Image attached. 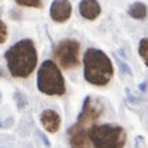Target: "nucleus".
<instances>
[{"instance_id":"f257e3e1","label":"nucleus","mask_w":148,"mask_h":148,"mask_svg":"<svg viewBox=\"0 0 148 148\" xmlns=\"http://www.w3.org/2000/svg\"><path fill=\"white\" fill-rule=\"evenodd\" d=\"M8 69L15 77H28L38 64V52L34 41L23 39L5 52Z\"/></svg>"},{"instance_id":"f03ea898","label":"nucleus","mask_w":148,"mask_h":148,"mask_svg":"<svg viewBox=\"0 0 148 148\" xmlns=\"http://www.w3.org/2000/svg\"><path fill=\"white\" fill-rule=\"evenodd\" d=\"M84 79L96 87H104L114 76V67L106 52L96 48H88L84 53Z\"/></svg>"},{"instance_id":"7ed1b4c3","label":"nucleus","mask_w":148,"mask_h":148,"mask_svg":"<svg viewBox=\"0 0 148 148\" xmlns=\"http://www.w3.org/2000/svg\"><path fill=\"white\" fill-rule=\"evenodd\" d=\"M87 135L93 148H123L127 141L125 130L111 123L92 124Z\"/></svg>"},{"instance_id":"20e7f679","label":"nucleus","mask_w":148,"mask_h":148,"mask_svg":"<svg viewBox=\"0 0 148 148\" xmlns=\"http://www.w3.org/2000/svg\"><path fill=\"white\" fill-rule=\"evenodd\" d=\"M38 88L48 96H62L66 92V83L56 63L45 60L38 72Z\"/></svg>"},{"instance_id":"39448f33","label":"nucleus","mask_w":148,"mask_h":148,"mask_svg":"<svg viewBox=\"0 0 148 148\" xmlns=\"http://www.w3.org/2000/svg\"><path fill=\"white\" fill-rule=\"evenodd\" d=\"M80 44L73 39H64L55 48V59L64 69H71L79 66Z\"/></svg>"},{"instance_id":"423d86ee","label":"nucleus","mask_w":148,"mask_h":148,"mask_svg":"<svg viewBox=\"0 0 148 148\" xmlns=\"http://www.w3.org/2000/svg\"><path fill=\"white\" fill-rule=\"evenodd\" d=\"M72 14V5L68 0H55L51 5L49 15L56 23H64Z\"/></svg>"},{"instance_id":"0eeeda50","label":"nucleus","mask_w":148,"mask_h":148,"mask_svg":"<svg viewBox=\"0 0 148 148\" xmlns=\"http://www.w3.org/2000/svg\"><path fill=\"white\" fill-rule=\"evenodd\" d=\"M86 127H82L79 124H73L72 127L68 130L69 135V145L71 148H88L90 140H88V135H87Z\"/></svg>"},{"instance_id":"6e6552de","label":"nucleus","mask_w":148,"mask_h":148,"mask_svg":"<svg viewBox=\"0 0 148 148\" xmlns=\"http://www.w3.org/2000/svg\"><path fill=\"white\" fill-rule=\"evenodd\" d=\"M40 123L47 132L55 134V132L59 131V128H60L62 119H60V115H59L56 111L44 110L40 114Z\"/></svg>"},{"instance_id":"1a4fd4ad","label":"nucleus","mask_w":148,"mask_h":148,"mask_svg":"<svg viewBox=\"0 0 148 148\" xmlns=\"http://www.w3.org/2000/svg\"><path fill=\"white\" fill-rule=\"evenodd\" d=\"M79 11L84 19L87 20H95L100 15V4L97 0H82L79 4Z\"/></svg>"},{"instance_id":"9d476101","label":"nucleus","mask_w":148,"mask_h":148,"mask_svg":"<svg viewBox=\"0 0 148 148\" xmlns=\"http://www.w3.org/2000/svg\"><path fill=\"white\" fill-rule=\"evenodd\" d=\"M147 12H148L147 5L144 3H140V1L131 4L130 8H128V15L131 17H134V19H138V20L145 19L147 17Z\"/></svg>"},{"instance_id":"9b49d317","label":"nucleus","mask_w":148,"mask_h":148,"mask_svg":"<svg viewBox=\"0 0 148 148\" xmlns=\"http://www.w3.org/2000/svg\"><path fill=\"white\" fill-rule=\"evenodd\" d=\"M139 55L141 56V59H143L145 63V66L148 67V38H144L140 40V44H139Z\"/></svg>"},{"instance_id":"f8f14e48","label":"nucleus","mask_w":148,"mask_h":148,"mask_svg":"<svg viewBox=\"0 0 148 148\" xmlns=\"http://www.w3.org/2000/svg\"><path fill=\"white\" fill-rule=\"evenodd\" d=\"M16 3L23 7H41V0H16Z\"/></svg>"},{"instance_id":"ddd939ff","label":"nucleus","mask_w":148,"mask_h":148,"mask_svg":"<svg viewBox=\"0 0 148 148\" xmlns=\"http://www.w3.org/2000/svg\"><path fill=\"white\" fill-rule=\"evenodd\" d=\"M7 35H8V32H7V25H5L3 21L0 20V44L7 40Z\"/></svg>"},{"instance_id":"4468645a","label":"nucleus","mask_w":148,"mask_h":148,"mask_svg":"<svg viewBox=\"0 0 148 148\" xmlns=\"http://www.w3.org/2000/svg\"><path fill=\"white\" fill-rule=\"evenodd\" d=\"M38 135H39V136H40V139H41V140H43V143H44V144L45 145H47V147H51V143H49V140H48V139H47V138H45V135H43V134H41V132H39L38 131Z\"/></svg>"},{"instance_id":"2eb2a0df","label":"nucleus","mask_w":148,"mask_h":148,"mask_svg":"<svg viewBox=\"0 0 148 148\" xmlns=\"http://www.w3.org/2000/svg\"><path fill=\"white\" fill-rule=\"evenodd\" d=\"M0 127H3V124H1V123H0Z\"/></svg>"}]
</instances>
